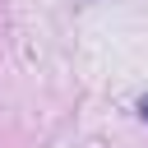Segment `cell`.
I'll return each instance as SVG.
<instances>
[{
    "label": "cell",
    "mask_w": 148,
    "mask_h": 148,
    "mask_svg": "<svg viewBox=\"0 0 148 148\" xmlns=\"http://www.w3.org/2000/svg\"><path fill=\"white\" fill-rule=\"evenodd\" d=\"M139 111H143V120H148V97H143V106H139Z\"/></svg>",
    "instance_id": "obj_1"
}]
</instances>
